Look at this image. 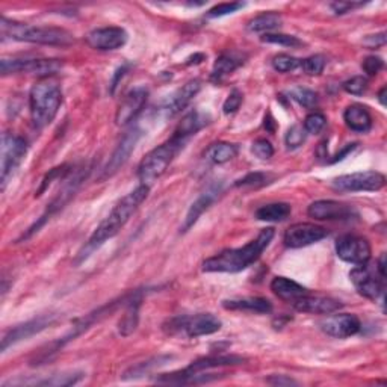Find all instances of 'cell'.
Returning a JSON list of instances; mask_svg holds the SVG:
<instances>
[{
    "label": "cell",
    "instance_id": "cell-1",
    "mask_svg": "<svg viewBox=\"0 0 387 387\" xmlns=\"http://www.w3.org/2000/svg\"><path fill=\"white\" fill-rule=\"evenodd\" d=\"M274 236L275 230L273 227L263 229L251 242L241 247V249L224 250L216 256L206 259L201 268L205 273H239V271H244L259 260Z\"/></svg>",
    "mask_w": 387,
    "mask_h": 387
},
{
    "label": "cell",
    "instance_id": "cell-2",
    "mask_svg": "<svg viewBox=\"0 0 387 387\" xmlns=\"http://www.w3.org/2000/svg\"><path fill=\"white\" fill-rule=\"evenodd\" d=\"M150 187L145 185H139L136 189L129 192L126 197H123L117 205L114 206L111 213L106 216L102 224L96 229L94 233L90 238L87 244V251H92L98 249L100 245H103L107 239H112L120 233V230L126 226L129 220L134 216L145 198L149 197Z\"/></svg>",
    "mask_w": 387,
    "mask_h": 387
},
{
    "label": "cell",
    "instance_id": "cell-3",
    "mask_svg": "<svg viewBox=\"0 0 387 387\" xmlns=\"http://www.w3.org/2000/svg\"><path fill=\"white\" fill-rule=\"evenodd\" d=\"M63 103V90L53 77H43L38 81L29 94L30 120L36 129L49 126L55 120Z\"/></svg>",
    "mask_w": 387,
    "mask_h": 387
},
{
    "label": "cell",
    "instance_id": "cell-4",
    "mask_svg": "<svg viewBox=\"0 0 387 387\" xmlns=\"http://www.w3.org/2000/svg\"><path fill=\"white\" fill-rule=\"evenodd\" d=\"M0 32H2L3 40L10 38V40L32 44L67 48V45H72L74 43V36L65 29L49 26H30L26 25V23L8 20L6 17H3L2 21H0Z\"/></svg>",
    "mask_w": 387,
    "mask_h": 387
},
{
    "label": "cell",
    "instance_id": "cell-5",
    "mask_svg": "<svg viewBox=\"0 0 387 387\" xmlns=\"http://www.w3.org/2000/svg\"><path fill=\"white\" fill-rule=\"evenodd\" d=\"M244 362L239 355H209V357L198 359L192 362L188 368H185L179 373L164 374L156 378V383L162 384H198V383H207L215 380L216 377L211 375H201L205 370L220 368V366H233L241 365Z\"/></svg>",
    "mask_w": 387,
    "mask_h": 387
},
{
    "label": "cell",
    "instance_id": "cell-6",
    "mask_svg": "<svg viewBox=\"0 0 387 387\" xmlns=\"http://www.w3.org/2000/svg\"><path fill=\"white\" fill-rule=\"evenodd\" d=\"M185 141L177 136H171L167 143L160 144L156 149L145 154L138 167V179L141 185L150 187L162 176L165 174L169 164H171L176 154L182 150Z\"/></svg>",
    "mask_w": 387,
    "mask_h": 387
},
{
    "label": "cell",
    "instance_id": "cell-7",
    "mask_svg": "<svg viewBox=\"0 0 387 387\" xmlns=\"http://www.w3.org/2000/svg\"><path fill=\"white\" fill-rule=\"evenodd\" d=\"M221 321L212 313H198L193 316H179L169 320L164 325L168 335H174L177 331H183L188 337L209 336L221 330Z\"/></svg>",
    "mask_w": 387,
    "mask_h": 387
},
{
    "label": "cell",
    "instance_id": "cell-8",
    "mask_svg": "<svg viewBox=\"0 0 387 387\" xmlns=\"http://www.w3.org/2000/svg\"><path fill=\"white\" fill-rule=\"evenodd\" d=\"M28 143L21 136L5 134L2 136V154H0V169H2V191H5L10 177L25 159Z\"/></svg>",
    "mask_w": 387,
    "mask_h": 387
},
{
    "label": "cell",
    "instance_id": "cell-9",
    "mask_svg": "<svg viewBox=\"0 0 387 387\" xmlns=\"http://www.w3.org/2000/svg\"><path fill=\"white\" fill-rule=\"evenodd\" d=\"M63 68V63L58 59H6L3 58L0 63V72L3 76L17 74V73H29L38 74L43 77H52Z\"/></svg>",
    "mask_w": 387,
    "mask_h": 387
},
{
    "label": "cell",
    "instance_id": "cell-10",
    "mask_svg": "<svg viewBox=\"0 0 387 387\" xmlns=\"http://www.w3.org/2000/svg\"><path fill=\"white\" fill-rule=\"evenodd\" d=\"M386 177L378 171H360L339 176L331 182V188L339 192H375L384 188Z\"/></svg>",
    "mask_w": 387,
    "mask_h": 387
},
{
    "label": "cell",
    "instance_id": "cell-11",
    "mask_svg": "<svg viewBox=\"0 0 387 387\" xmlns=\"http://www.w3.org/2000/svg\"><path fill=\"white\" fill-rule=\"evenodd\" d=\"M350 278L354 284L355 291H357L362 297L368 300L377 301L384 293V278L375 273V269L369 268L366 263L365 265H357L351 269Z\"/></svg>",
    "mask_w": 387,
    "mask_h": 387
},
{
    "label": "cell",
    "instance_id": "cell-12",
    "mask_svg": "<svg viewBox=\"0 0 387 387\" xmlns=\"http://www.w3.org/2000/svg\"><path fill=\"white\" fill-rule=\"evenodd\" d=\"M336 253L339 259L353 263V265H365L369 262L370 244L368 239L357 235H344L336 241Z\"/></svg>",
    "mask_w": 387,
    "mask_h": 387
},
{
    "label": "cell",
    "instance_id": "cell-13",
    "mask_svg": "<svg viewBox=\"0 0 387 387\" xmlns=\"http://www.w3.org/2000/svg\"><path fill=\"white\" fill-rule=\"evenodd\" d=\"M328 236V231L312 222H297L284 231L283 242L289 249H303L322 241Z\"/></svg>",
    "mask_w": 387,
    "mask_h": 387
},
{
    "label": "cell",
    "instance_id": "cell-14",
    "mask_svg": "<svg viewBox=\"0 0 387 387\" xmlns=\"http://www.w3.org/2000/svg\"><path fill=\"white\" fill-rule=\"evenodd\" d=\"M307 215L320 221H351L359 218L357 211L353 206H348L333 200H318L308 206Z\"/></svg>",
    "mask_w": 387,
    "mask_h": 387
},
{
    "label": "cell",
    "instance_id": "cell-15",
    "mask_svg": "<svg viewBox=\"0 0 387 387\" xmlns=\"http://www.w3.org/2000/svg\"><path fill=\"white\" fill-rule=\"evenodd\" d=\"M127 38L129 35L123 28L109 26L91 30V32L85 36V40H87V44L92 49L100 52H111L126 45Z\"/></svg>",
    "mask_w": 387,
    "mask_h": 387
},
{
    "label": "cell",
    "instance_id": "cell-16",
    "mask_svg": "<svg viewBox=\"0 0 387 387\" xmlns=\"http://www.w3.org/2000/svg\"><path fill=\"white\" fill-rule=\"evenodd\" d=\"M149 98V90L145 87H136L130 90L125 98L121 100V103L117 109V115H115V123L117 126H127L134 121L139 114L143 112L144 106Z\"/></svg>",
    "mask_w": 387,
    "mask_h": 387
},
{
    "label": "cell",
    "instance_id": "cell-17",
    "mask_svg": "<svg viewBox=\"0 0 387 387\" xmlns=\"http://www.w3.org/2000/svg\"><path fill=\"white\" fill-rule=\"evenodd\" d=\"M53 322H55V315H43L25 324L15 325L14 328L8 330L5 333V336L2 339V351L5 353L8 348L20 342V340H26L29 337H32L34 335H36V333L48 328Z\"/></svg>",
    "mask_w": 387,
    "mask_h": 387
},
{
    "label": "cell",
    "instance_id": "cell-18",
    "mask_svg": "<svg viewBox=\"0 0 387 387\" xmlns=\"http://www.w3.org/2000/svg\"><path fill=\"white\" fill-rule=\"evenodd\" d=\"M321 330L327 336L336 339H346L357 335L362 328V322L355 315L351 313H340L328 316L321 324Z\"/></svg>",
    "mask_w": 387,
    "mask_h": 387
},
{
    "label": "cell",
    "instance_id": "cell-19",
    "mask_svg": "<svg viewBox=\"0 0 387 387\" xmlns=\"http://www.w3.org/2000/svg\"><path fill=\"white\" fill-rule=\"evenodd\" d=\"M139 138H141V130L136 129V127L135 129H130L127 134L121 138L120 144L117 145V149L114 150L109 162H107L105 169H103V176H102L103 179H106V177L114 176L123 165L126 164L127 159L130 158L132 151L135 150V147H136V144L139 141Z\"/></svg>",
    "mask_w": 387,
    "mask_h": 387
},
{
    "label": "cell",
    "instance_id": "cell-20",
    "mask_svg": "<svg viewBox=\"0 0 387 387\" xmlns=\"http://www.w3.org/2000/svg\"><path fill=\"white\" fill-rule=\"evenodd\" d=\"M293 308L301 313H313V315H330L337 312L342 303L340 301L330 298V297H322V295H306L300 297L297 301L292 303Z\"/></svg>",
    "mask_w": 387,
    "mask_h": 387
},
{
    "label": "cell",
    "instance_id": "cell-21",
    "mask_svg": "<svg viewBox=\"0 0 387 387\" xmlns=\"http://www.w3.org/2000/svg\"><path fill=\"white\" fill-rule=\"evenodd\" d=\"M200 90H201V82L198 79H192L185 83L182 88L173 92L164 103V106H162V111H164L165 117L171 118L174 115L182 112L185 107L192 102V98L198 94Z\"/></svg>",
    "mask_w": 387,
    "mask_h": 387
},
{
    "label": "cell",
    "instance_id": "cell-22",
    "mask_svg": "<svg viewBox=\"0 0 387 387\" xmlns=\"http://www.w3.org/2000/svg\"><path fill=\"white\" fill-rule=\"evenodd\" d=\"M222 307L226 308V311L250 312V313H260V315L273 312V304H271L266 298H260V297L226 300L222 301Z\"/></svg>",
    "mask_w": 387,
    "mask_h": 387
},
{
    "label": "cell",
    "instance_id": "cell-23",
    "mask_svg": "<svg viewBox=\"0 0 387 387\" xmlns=\"http://www.w3.org/2000/svg\"><path fill=\"white\" fill-rule=\"evenodd\" d=\"M345 125L357 134H366L373 127V115L362 105L348 106L344 112Z\"/></svg>",
    "mask_w": 387,
    "mask_h": 387
},
{
    "label": "cell",
    "instance_id": "cell-24",
    "mask_svg": "<svg viewBox=\"0 0 387 387\" xmlns=\"http://www.w3.org/2000/svg\"><path fill=\"white\" fill-rule=\"evenodd\" d=\"M271 291H273L278 298L283 301H288L291 304L293 301H297L300 297L308 293L304 286H301L300 283L286 277H275L274 280L271 282Z\"/></svg>",
    "mask_w": 387,
    "mask_h": 387
},
{
    "label": "cell",
    "instance_id": "cell-25",
    "mask_svg": "<svg viewBox=\"0 0 387 387\" xmlns=\"http://www.w3.org/2000/svg\"><path fill=\"white\" fill-rule=\"evenodd\" d=\"M207 123V117H205L203 114L198 111H192L188 115H185V118L179 123V126L174 130V136L187 141L189 136L196 135L198 130L203 129Z\"/></svg>",
    "mask_w": 387,
    "mask_h": 387
},
{
    "label": "cell",
    "instance_id": "cell-26",
    "mask_svg": "<svg viewBox=\"0 0 387 387\" xmlns=\"http://www.w3.org/2000/svg\"><path fill=\"white\" fill-rule=\"evenodd\" d=\"M139 306H141V297L138 293H134V297L129 301L127 308L123 318L118 322V331L121 336H129L138 327L139 321Z\"/></svg>",
    "mask_w": 387,
    "mask_h": 387
},
{
    "label": "cell",
    "instance_id": "cell-27",
    "mask_svg": "<svg viewBox=\"0 0 387 387\" xmlns=\"http://www.w3.org/2000/svg\"><path fill=\"white\" fill-rule=\"evenodd\" d=\"M244 64V59L241 56L235 55V53H224L218 59L215 61L213 68H212V81L218 82L222 77H226L235 72L236 68H239Z\"/></svg>",
    "mask_w": 387,
    "mask_h": 387
},
{
    "label": "cell",
    "instance_id": "cell-28",
    "mask_svg": "<svg viewBox=\"0 0 387 387\" xmlns=\"http://www.w3.org/2000/svg\"><path fill=\"white\" fill-rule=\"evenodd\" d=\"M292 212V207L288 203H271L259 207L256 211V218L259 221L278 222L284 221Z\"/></svg>",
    "mask_w": 387,
    "mask_h": 387
},
{
    "label": "cell",
    "instance_id": "cell-29",
    "mask_svg": "<svg viewBox=\"0 0 387 387\" xmlns=\"http://www.w3.org/2000/svg\"><path fill=\"white\" fill-rule=\"evenodd\" d=\"M213 200H215V196L213 193H203V196H200L196 201H193L192 206L189 207V211L187 213V218H185V222H183V226H182V231L185 233V231H188L193 224H196L198 221V218L201 215H203L205 211H207L209 206H211L213 203Z\"/></svg>",
    "mask_w": 387,
    "mask_h": 387
},
{
    "label": "cell",
    "instance_id": "cell-30",
    "mask_svg": "<svg viewBox=\"0 0 387 387\" xmlns=\"http://www.w3.org/2000/svg\"><path fill=\"white\" fill-rule=\"evenodd\" d=\"M283 23L282 15H278L275 12H266V14H260L258 17H254L247 29L250 32H265L268 34L269 30H274L277 28H280Z\"/></svg>",
    "mask_w": 387,
    "mask_h": 387
},
{
    "label": "cell",
    "instance_id": "cell-31",
    "mask_svg": "<svg viewBox=\"0 0 387 387\" xmlns=\"http://www.w3.org/2000/svg\"><path fill=\"white\" fill-rule=\"evenodd\" d=\"M173 357H169V355H159V357H154L149 362L139 363V365L132 366L130 369L126 370L125 375H123V380H136V378H141V377L149 374L150 370H153L154 368L167 365V363Z\"/></svg>",
    "mask_w": 387,
    "mask_h": 387
},
{
    "label": "cell",
    "instance_id": "cell-32",
    "mask_svg": "<svg viewBox=\"0 0 387 387\" xmlns=\"http://www.w3.org/2000/svg\"><path fill=\"white\" fill-rule=\"evenodd\" d=\"M238 154V145L230 143H216L207 150V158L213 164H226V162L235 159Z\"/></svg>",
    "mask_w": 387,
    "mask_h": 387
},
{
    "label": "cell",
    "instance_id": "cell-33",
    "mask_svg": "<svg viewBox=\"0 0 387 387\" xmlns=\"http://www.w3.org/2000/svg\"><path fill=\"white\" fill-rule=\"evenodd\" d=\"M262 43L266 44H277V45H283V48H289V49H298L301 45H304V43L300 40V38L293 36V35H286V34H263L260 36Z\"/></svg>",
    "mask_w": 387,
    "mask_h": 387
},
{
    "label": "cell",
    "instance_id": "cell-34",
    "mask_svg": "<svg viewBox=\"0 0 387 387\" xmlns=\"http://www.w3.org/2000/svg\"><path fill=\"white\" fill-rule=\"evenodd\" d=\"M289 96L292 100H295L298 105L307 107V109H312V107L318 105V94L312 90L297 87L289 91Z\"/></svg>",
    "mask_w": 387,
    "mask_h": 387
},
{
    "label": "cell",
    "instance_id": "cell-35",
    "mask_svg": "<svg viewBox=\"0 0 387 387\" xmlns=\"http://www.w3.org/2000/svg\"><path fill=\"white\" fill-rule=\"evenodd\" d=\"M273 67L278 73H289L301 67V59L286 55V53H280V55L273 58Z\"/></svg>",
    "mask_w": 387,
    "mask_h": 387
},
{
    "label": "cell",
    "instance_id": "cell-36",
    "mask_svg": "<svg viewBox=\"0 0 387 387\" xmlns=\"http://www.w3.org/2000/svg\"><path fill=\"white\" fill-rule=\"evenodd\" d=\"M306 135H307V132L304 130L303 126H300V125L292 126V127L288 130V134H286V136H284L286 147H288L289 150L298 149V147H301V145L304 144Z\"/></svg>",
    "mask_w": 387,
    "mask_h": 387
},
{
    "label": "cell",
    "instance_id": "cell-37",
    "mask_svg": "<svg viewBox=\"0 0 387 387\" xmlns=\"http://www.w3.org/2000/svg\"><path fill=\"white\" fill-rule=\"evenodd\" d=\"M325 64H327V59L322 55H313L301 61V67H303L304 73L308 76H320L324 72Z\"/></svg>",
    "mask_w": 387,
    "mask_h": 387
},
{
    "label": "cell",
    "instance_id": "cell-38",
    "mask_svg": "<svg viewBox=\"0 0 387 387\" xmlns=\"http://www.w3.org/2000/svg\"><path fill=\"white\" fill-rule=\"evenodd\" d=\"M325 125H327V118H325V115H322L320 112L308 114L304 118V130L307 132V134L318 135L324 130Z\"/></svg>",
    "mask_w": 387,
    "mask_h": 387
},
{
    "label": "cell",
    "instance_id": "cell-39",
    "mask_svg": "<svg viewBox=\"0 0 387 387\" xmlns=\"http://www.w3.org/2000/svg\"><path fill=\"white\" fill-rule=\"evenodd\" d=\"M342 88L351 96H362L368 90V79L363 76H355L344 82Z\"/></svg>",
    "mask_w": 387,
    "mask_h": 387
},
{
    "label": "cell",
    "instance_id": "cell-40",
    "mask_svg": "<svg viewBox=\"0 0 387 387\" xmlns=\"http://www.w3.org/2000/svg\"><path fill=\"white\" fill-rule=\"evenodd\" d=\"M251 151L254 156L262 160H268L274 156V147L268 139H258V141H254Z\"/></svg>",
    "mask_w": 387,
    "mask_h": 387
},
{
    "label": "cell",
    "instance_id": "cell-41",
    "mask_svg": "<svg viewBox=\"0 0 387 387\" xmlns=\"http://www.w3.org/2000/svg\"><path fill=\"white\" fill-rule=\"evenodd\" d=\"M245 6V3H241V2H230V3H220V5H216L213 6L211 11L207 12V17H224V15H229V14H233L239 10H242V8Z\"/></svg>",
    "mask_w": 387,
    "mask_h": 387
},
{
    "label": "cell",
    "instance_id": "cell-42",
    "mask_svg": "<svg viewBox=\"0 0 387 387\" xmlns=\"http://www.w3.org/2000/svg\"><path fill=\"white\" fill-rule=\"evenodd\" d=\"M268 174L263 173H250L247 174L245 177H242L241 180H238L235 183V187H263V185L269 183L268 182Z\"/></svg>",
    "mask_w": 387,
    "mask_h": 387
},
{
    "label": "cell",
    "instance_id": "cell-43",
    "mask_svg": "<svg viewBox=\"0 0 387 387\" xmlns=\"http://www.w3.org/2000/svg\"><path fill=\"white\" fill-rule=\"evenodd\" d=\"M242 105V92H239L238 90H233L229 94V97L226 98V102H224L222 105V109H224V114H235L239 107H241Z\"/></svg>",
    "mask_w": 387,
    "mask_h": 387
},
{
    "label": "cell",
    "instance_id": "cell-44",
    "mask_svg": "<svg viewBox=\"0 0 387 387\" xmlns=\"http://www.w3.org/2000/svg\"><path fill=\"white\" fill-rule=\"evenodd\" d=\"M362 67H363V70H365L366 74L375 76V74L381 72L383 67H384V63H383V59L378 58V56H368L365 61H363Z\"/></svg>",
    "mask_w": 387,
    "mask_h": 387
},
{
    "label": "cell",
    "instance_id": "cell-45",
    "mask_svg": "<svg viewBox=\"0 0 387 387\" xmlns=\"http://www.w3.org/2000/svg\"><path fill=\"white\" fill-rule=\"evenodd\" d=\"M362 5L363 3H355V2H336V3H331L330 8L335 14L342 15V14H346V12L355 10V8H359Z\"/></svg>",
    "mask_w": 387,
    "mask_h": 387
},
{
    "label": "cell",
    "instance_id": "cell-46",
    "mask_svg": "<svg viewBox=\"0 0 387 387\" xmlns=\"http://www.w3.org/2000/svg\"><path fill=\"white\" fill-rule=\"evenodd\" d=\"M384 43H386V34L384 32L377 34V35H368L366 40L363 41V44H365L366 48H369V49H378L380 45H384Z\"/></svg>",
    "mask_w": 387,
    "mask_h": 387
},
{
    "label": "cell",
    "instance_id": "cell-47",
    "mask_svg": "<svg viewBox=\"0 0 387 387\" xmlns=\"http://www.w3.org/2000/svg\"><path fill=\"white\" fill-rule=\"evenodd\" d=\"M266 383L273 384V386H297L298 384L295 380H292V378L288 375H273L268 378Z\"/></svg>",
    "mask_w": 387,
    "mask_h": 387
},
{
    "label": "cell",
    "instance_id": "cell-48",
    "mask_svg": "<svg viewBox=\"0 0 387 387\" xmlns=\"http://www.w3.org/2000/svg\"><path fill=\"white\" fill-rule=\"evenodd\" d=\"M127 68H129V65H123V67H120L117 70V72H115V76L112 77V82H111V94H114L115 90H117L120 79H123V77H125V74L127 73Z\"/></svg>",
    "mask_w": 387,
    "mask_h": 387
},
{
    "label": "cell",
    "instance_id": "cell-49",
    "mask_svg": "<svg viewBox=\"0 0 387 387\" xmlns=\"http://www.w3.org/2000/svg\"><path fill=\"white\" fill-rule=\"evenodd\" d=\"M375 269L378 271V274H380L383 278H386V254L384 253L381 254V258L378 259Z\"/></svg>",
    "mask_w": 387,
    "mask_h": 387
},
{
    "label": "cell",
    "instance_id": "cell-50",
    "mask_svg": "<svg viewBox=\"0 0 387 387\" xmlns=\"http://www.w3.org/2000/svg\"><path fill=\"white\" fill-rule=\"evenodd\" d=\"M384 94H386V87L380 91V94H378V100H380V103L384 106L386 105V100H384Z\"/></svg>",
    "mask_w": 387,
    "mask_h": 387
}]
</instances>
